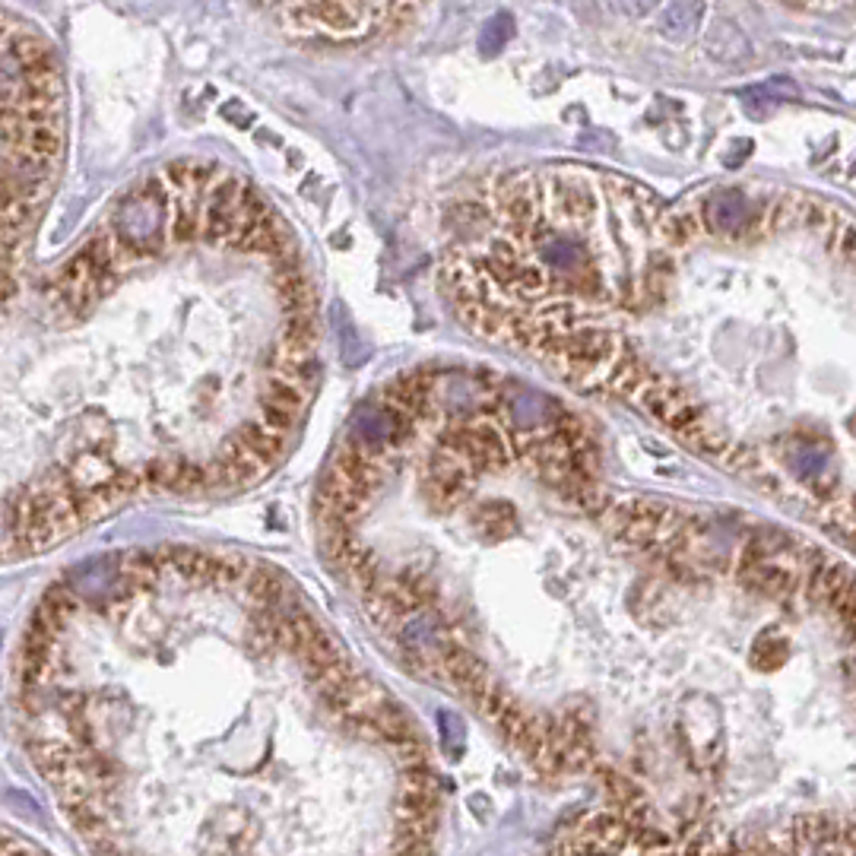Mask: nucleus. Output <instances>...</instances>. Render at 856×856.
I'll return each mask as SVG.
<instances>
[{
  "instance_id": "nucleus-5",
  "label": "nucleus",
  "mask_w": 856,
  "mask_h": 856,
  "mask_svg": "<svg viewBox=\"0 0 856 856\" xmlns=\"http://www.w3.org/2000/svg\"><path fill=\"white\" fill-rule=\"evenodd\" d=\"M0 856H51V853L35 841H29L26 834L0 825Z\"/></svg>"
},
{
  "instance_id": "nucleus-2",
  "label": "nucleus",
  "mask_w": 856,
  "mask_h": 856,
  "mask_svg": "<svg viewBox=\"0 0 856 856\" xmlns=\"http://www.w3.org/2000/svg\"><path fill=\"white\" fill-rule=\"evenodd\" d=\"M755 222V207L742 191H717L704 203V226L717 235L746 232Z\"/></svg>"
},
{
  "instance_id": "nucleus-3",
  "label": "nucleus",
  "mask_w": 856,
  "mask_h": 856,
  "mask_svg": "<svg viewBox=\"0 0 856 856\" xmlns=\"http://www.w3.org/2000/svg\"><path fill=\"white\" fill-rule=\"evenodd\" d=\"M704 16H707L704 0H673V4L660 13V35L669 45L682 48L698 35Z\"/></svg>"
},
{
  "instance_id": "nucleus-1",
  "label": "nucleus",
  "mask_w": 856,
  "mask_h": 856,
  "mask_svg": "<svg viewBox=\"0 0 856 856\" xmlns=\"http://www.w3.org/2000/svg\"><path fill=\"white\" fill-rule=\"evenodd\" d=\"M457 222L444 279L460 318L495 343L533 349L581 318L635 305L654 276L660 200L600 172H530L479 194Z\"/></svg>"
},
{
  "instance_id": "nucleus-4",
  "label": "nucleus",
  "mask_w": 856,
  "mask_h": 856,
  "mask_svg": "<svg viewBox=\"0 0 856 856\" xmlns=\"http://www.w3.org/2000/svg\"><path fill=\"white\" fill-rule=\"evenodd\" d=\"M511 35H514V20L508 13H495L492 20L486 23V29H482V35H479L482 54H498L501 48L511 42Z\"/></svg>"
},
{
  "instance_id": "nucleus-6",
  "label": "nucleus",
  "mask_w": 856,
  "mask_h": 856,
  "mask_svg": "<svg viewBox=\"0 0 856 856\" xmlns=\"http://www.w3.org/2000/svg\"><path fill=\"white\" fill-rule=\"evenodd\" d=\"M616 7L628 16V20H644V16H650L660 7V0H616Z\"/></svg>"
}]
</instances>
